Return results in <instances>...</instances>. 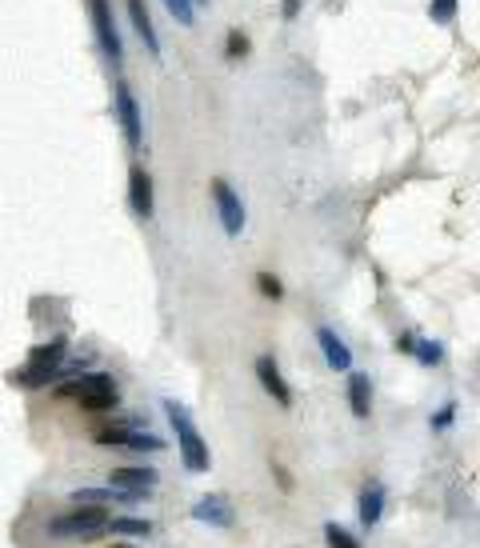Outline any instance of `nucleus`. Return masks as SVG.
<instances>
[{"instance_id":"f257e3e1","label":"nucleus","mask_w":480,"mask_h":548,"mask_svg":"<svg viewBox=\"0 0 480 548\" xmlns=\"http://www.w3.org/2000/svg\"><path fill=\"white\" fill-rule=\"evenodd\" d=\"M164 417H168V425H172V433H176V444H180L184 468H188V473H208L212 457H208V444L200 441V433H196V425H192L188 409H184V404H176V401H164Z\"/></svg>"},{"instance_id":"f03ea898","label":"nucleus","mask_w":480,"mask_h":548,"mask_svg":"<svg viewBox=\"0 0 480 548\" xmlns=\"http://www.w3.org/2000/svg\"><path fill=\"white\" fill-rule=\"evenodd\" d=\"M64 353H68L64 337L48 340V345H40V348H32L28 364H24L20 372H12V380H16L20 388H44L48 380L60 377V369H64Z\"/></svg>"},{"instance_id":"7ed1b4c3","label":"nucleus","mask_w":480,"mask_h":548,"mask_svg":"<svg viewBox=\"0 0 480 548\" xmlns=\"http://www.w3.org/2000/svg\"><path fill=\"white\" fill-rule=\"evenodd\" d=\"M108 508L104 504H80L76 512H64V516H52L48 520V532L52 536H80V540H88V536H100L104 528H108Z\"/></svg>"},{"instance_id":"20e7f679","label":"nucleus","mask_w":480,"mask_h":548,"mask_svg":"<svg viewBox=\"0 0 480 548\" xmlns=\"http://www.w3.org/2000/svg\"><path fill=\"white\" fill-rule=\"evenodd\" d=\"M96 444H112V449H128V452H160L164 449V441H160L156 433H144V428H136L132 420L128 425H100L92 433Z\"/></svg>"},{"instance_id":"39448f33","label":"nucleus","mask_w":480,"mask_h":548,"mask_svg":"<svg viewBox=\"0 0 480 548\" xmlns=\"http://www.w3.org/2000/svg\"><path fill=\"white\" fill-rule=\"evenodd\" d=\"M88 17H92L96 41H100V52L112 68L124 60V41L116 33V17H112V0H88Z\"/></svg>"},{"instance_id":"423d86ee","label":"nucleus","mask_w":480,"mask_h":548,"mask_svg":"<svg viewBox=\"0 0 480 548\" xmlns=\"http://www.w3.org/2000/svg\"><path fill=\"white\" fill-rule=\"evenodd\" d=\"M112 108H116V121H120V132H124L128 148L140 153L144 148V116H140V105H136L132 89H128L124 81L112 84Z\"/></svg>"},{"instance_id":"0eeeda50","label":"nucleus","mask_w":480,"mask_h":548,"mask_svg":"<svg viewBox=\"0 0 480 548\" xmlns=\"http://www.w3.org/2000/svg\"><path fill=\"white\" fill-rule=\"evenodd\" d=\"M212 204H216V217H220V228L228 236L244 233V204H240L236 188L228 180H212Z\"/></svg>"},{"instance_id":"6e6552de","label":"nucleus","mask_w":480,"mask_h":548,"mask_svg":"<svg viewBox=\"0 0 480 548\" xmlns=\"http://www.w3.org/2000/svg\"><path fill=\"white\" fill-rule=\"evenodd\" d=\"M192 520L212 524V528H232L236 512H232L228 496H216V492H208V496H200L196 504H192Z\"/></svg>"},{"instance_id":"1a4fd4ad","label":"nucleus","mask_w":480,"mask_h":548,"mask_svg":"<svg viewBox=\"0 0 480 548\" xmlns=\"http://www.w3.org/2000/svg\"><path fill=\"white\" fill-rule=\"evenodd\" d=\"M256 377H260L264 393H268L280 409H288V404H292V388H288V380L280 377V369H276V361H272V356H256Z\"/></svg>"},{"instance_id":"9d476101","label":"nucleus","mask_w":480,"mask_h":548,"mask_svg":"<svg viewBox=\"0 0 480 548\" xmlns=\"http://www.w3.org/2000/svg\"><path fill=\"white\" fill-rule=\"evenodd\" d=\"M100 388H116V380H112L108 372H80V377L64 380V385L56 388V396H64V401H80V396L100 393Z\"/></svg>"},{"instance_id":"9b49d317","label":"nucleus","mask_w":480,"mask_h":548,"mask_svg":"<svg viewBox=\"0 0 480 548\" xmlns=\"http://www.w3.org/2000/svg\"><path fill=\"white\" fill-rule=\"evenodd\" d=\"M316 340H320V353H324L328 369H336V372H348L352 369V348L344 345V340L336 337L328 324H320V329H316Z\"/></svg>"},{"instance_id":"f8f14e48","label":"nucleus","mask_w":480,"mask_h":548,"mask_svg":"<svg viewBox=\"0 0 480 548\" xmlns=\"http://www.w3.org/2000/svg\"><path fill=\"white\" fill-rule=\"evenodd\" d=\"M160 480V473L152 465H128V468H112V488H132V492H148Z\"/></svg>"},{"instance_id":"ddd939ff","label":"nucleus","mask_w":480,"mask_h":548,"mask_svg":"<svg viewBox=\"0 0 480 548\" xmlns=\"http://www.w3.org/2000/svg\"><path fill=\"white\" fill-rule=\"evenodd\" d=\"M128 17H132V28L136 36H140V44L148 49V57H160V36L156 28H152V12L144 0H128Z\"/></svg>"},{"instance_id":"4468645a","label":"nucleus","mask_w":480,"mask_h":548,"mask_svg":"<svg viewBox=\"0 0 480 548\" xmlns=\"http://www.w3.org/2000/svg\"><path fill=\"white\" fill-rule=\"evenodd\" d=\"M128 201H132V212L140 220L152 217V177L140 169V164H136L132 177H128Z\"/></svg>"},{"instance_id":"2eb2a0df","label":"nucleus","mask_w":480,"mask_h":548,"mask_svg":"<svg viewBox=\"0 0 480 548\" xmlns=\"http://www.w3.org/2000/svg\"><path fill=\"white\" fill-rule=\"evenodd\" d=\"M348 409H352V417H360V420L372 412V380H368L364 372H352L348 377Z\"/></svg>"},{"instance_id":"dca6fc26","label":"nucleus","mask_w":480,"mask_h":548,"mask_svg":"<svg viewBox=\"0 0 480 548\" xmlns=\"http://www.w3.org/2000/svg\"><path fill=\"white\" fill-rule=\"evenodd\" d=\"M384 516V484H364V492H360V524L364 528H372V524H380Z\"/></svg>"},{"instance_id":"f3484780","label":"nucleus","mask_w":480,"mask_h":548,"mask_svg":"<svg viewBox=\"0 0 480 548\" xmlns=\"http://www.w3.org/2000/svg\"><path fill=\"white\" fill-rule=\"evenodd\" d=\"M396 345L404 348V353H412V356H416V361H420V364H440V361H444V348H440L436 340H416V337H400Z\"/></svg>"},{"instance_id":"a211bd4d","label":"nucleus","mask_w":480,"mask_h":548,"mask_svg":"<svg viewBox=\"0 0 480 548\" xmlns=\"http://www.w3.org/2000/svg\"><path fill=\"white\" fill-rule=\"evenodd\" d=\"M108 528L120 532V536H148L152 524L144 516H108Z\"/></svg>"},{"instance_id":"6ab92c4d","label":"nucleus","mask_w":480,"mask_h":548,"mask_svg":"<svg viewBox=\"0 0 480 548\" xmlns=\"http://www.w3.org/2000/svg\"><path fill=\"white\" fill-rule=\"evenodd\" d=\"M160 4H164L180 25H196V4H192V0H160Z\"/></svg>"},{"instance_id":"aec40b11","label":"nucleus","mask_w":480,"mask_h":548,"mask_svg":"<svg viewBox=\"0 0 480 548\" xmlns=\"http://www.w3.org/2000/svg\"><path fill=\"white\" fill-rule=\"evenodd\" d=\"M324 540H328V548H360L356 536L348 528H340V524H324Z\"/></svg>"},{"instance_id":"412c9836","label":"nucleus","mask_w":480,"mask_h":548,"mask_svg":"<svg viewBox=\"0 0 480 548\" xmlns=\"http://www.w3.org/2000/svg\"><path fill=\"white\" fill-rule=\"evenodd\" d=\"M256 284H260V292H264L268 300H280V297H284V289H280V281H276L272 273H260V276H256Z\"/></svg>"},{"instance_id":"4be33fe9","label":"nucleus","mask_w":480,"mask_h":548,"mask_svg":"<svg viewBox=\"0 0 480 548\" xmlns=\"http://www.w3.org/2000/svg\"><path fill=\"white\" fill-rule=\"evenodd\" d=\"M432 20H452L456 17V0H432Z\"/></svg>"},{"instance_id":"5701e85b","label":"nucleus","mask_w":480,"mask_h":548,"mask_svg":"<svg viewBox=\"0 0 480 548\" xmlns=\"http://www.w3.org/2000/svg\"><path fill=\"white\" fill-rule=\"evenodd\" d=\"M452 417H456V404H444V409L432 417V428H448V425H452Z\"/></svg>"},{"instance_id":"b1692460","label":"nucleus","mask_w":480,"mask_h":548,"mask_svg":"<svg viewBox=\"0 0 480 548\" xmlns=\"http://www.w3.org/2000/svg\"><path fill=\"white\" fill-rule=\"evenodd\" d=\"M228 52H232V57H244V52H248V41H244L240 33H228Z\"/></svg>"},{"instance_id":"393cba45","label":"nucleus","mask_w":480,"mask_h":548,"mask_svg":"<svg viewBox=\"0 0 480 548\" xmlns=\"http://www.w3.org/2000/svg\"><path fill=\"white\" fill-rule=\"evenodd\" d=\"M296 12H300V0H284V17H288V20H292V17H296Z\"/></svg>"},{"instance_id":"a878e982","label":"nucleus","mask_w":480,"mask_h":548,"mask_svg":"<svg viewBox=\"0 0 480 548\" xmlns=\"http://www.w3.org/2000/svg\"><path fill=\"white\" fill-rule=\"evenodd\" d=\"M192 4H208V0H192Z\"/></svg>"}]
</instances>
